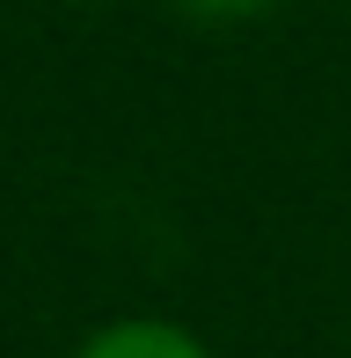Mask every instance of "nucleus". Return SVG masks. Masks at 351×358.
I'll return each mask as SVG.
<instances>
[{
	"mask_svg": "<svg viewBox=\"0 0 351 358\" xmlns=\"http://www.w3.org/2000/svg\"><path fill=\"white\" fill-rule=\"evenodd\" d=\"M190 15H213V22H234V15H257L264 0H183Z\"/></svg>",
	"mask_w": 351,
	"mask_h": 358,
	"instance_id": "f03ea898",
	"label": "nucleus"
},
{
	"mask_svg": "<svg viewBox=\"0 0 351 358\" xmlns=\"http://www.w3.org/2000/svg\"><path fill=\"white\" fill-rule=\"evenodd\" d=\"M73 358H205V344L176 322H110Z\"/></svg>",
	"mask_w": 351,
	"mask_h": 358,
	"instance_id": "f257e3e1",
	"label": "nucleus"
}]
</instances>
